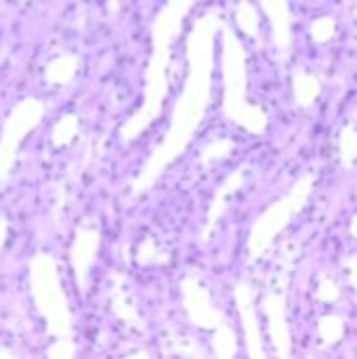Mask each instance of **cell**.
Instances as JSON below:
<instances>
[{
    "label": "cell",
    "instance_id": "5",
    "mask_svg": "<svg viewBox=\"0 0 357 359\" xmlns=\"http://www.w3.org/2000/svg\"><path fill=\"white\" fill-rule=\"evenodd\" d=\"M309 32H311V38H314L318 44H326V42H330V40L335 38V34H337V21H335L332 17H328V15H322V17H318V19L311 23Z\"/></svg>",
    "mask_w": 357,
    "mask_h": 359
},
{
    "label": "cell",
    "instance_id": "3",
    "mask_svg": "<svg viewBox=\"0 0 357 359\" xmlns=\"http://www.w3.org/2000/svg\"><path fill=\"white\" fill-rule=\"evenodd\" d=\"M339 156L345 168L357 164V128L353 124H347L339 135Z\"/></svg>",
    "mask_w": 357,
    "mask_h": 359
},
{
    "label": "cell",
    "instance_id": "8",
    "mask_svg": "<svg viewBox=\"0 0 357 359\" xmlns=\"http://www.w3.org/2000/svg\"><path fill=\"white\" fill-rule=\"evenodd\" d=\"M349 233H351V238H356L357 240V215L351 219V225H349Z\"/></svg>",
    "mask_w": 357,
    "mask_h": 359
},
{
    "label": "cell",
    "instance_id": "2",
    "mask_svg": "<svg viewBox=\"0 0 357 359\" xmlns=\"http://www.w3.org/2000/svg\"><path fill=\"white\" fill-rule=\"evenodd\" d=\"M267 4H269V11L274 15L278 42L282 46H288L290 44V13L286 6V0H267Z\"/></svg>",
    "mask_w": 357,
    "mask_h": 359
},
{
    "label": "cell",
    "instance_id": "1",
    "mask_svg": "<svg viewBox=\"0 0 357 359\" xmlns=\"http://www.w3.org/2000/svg\"><path fill=\"white\" fill-rule=\"evenodd\" d=\"M320 93H322V84L316 76L305 74V72L295 76V97H297V103L301 107L314 105L318 101Z\"/></svg>",
    "mask_w": 357,
    "mask_h": 359
},
{
    "label": "cell",
    "instance_id": "6",
    "mask_svg": "<svg viewBox=\"0 0 357 359\" xmlns=\"http://www.w3.org/2000/svg\"><path fill=\"white\" fill-rule=\"evenodd\" d=\"M339 297H341V288H339V284L335 282V280H330V278H322V282H320V286H318V299L322 301V303H337L339 301Z\"/></svg>",
    "mask_w": 357,
    "mask_h": 359
},
{
    "label": "cell",
    "instance_id": "7",
    "mask_svg": "<svg viewBox=\"0 0 357 359\" xmlns=\"http://www.w3.org/2000/svg\"><path fill=\"white\" fill-rule=\"evenodd\" d=\"M345 269H347V273H349V284L353 286V290H356L357 294V255L345 259Z\"/></svg>",
    "mask_w": 357,
    "mask_h": 359
},
{
    "label": "cell",
    "instance_id": "4",
    "mask_svg": "<svg viewBox=\"0 0 357 359\" xmlns=\"http://www.w3.org/2000/svg\"><path fill=\"white\" fill-rule=\"evenodd\" d=\"M318 332H320V339L324 345H337L345 334V320L341 316L328 313L320 320Z\"/></svg>",
    "mask_w": 357,
    "mask_h": 359
}]
</instances>
